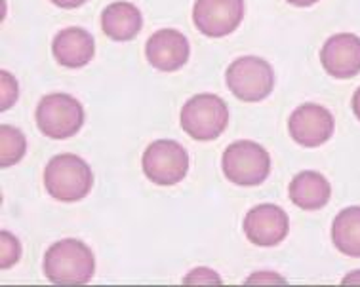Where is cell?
I'll return each instance as SVG.
<instances>
[{"mask_svg":"<svg viewBox=\"0 0 360 287\" xmlns=\"http://www.w3.org/2000/svg\"><path fill=\"white\" fill-rule=\"evenodd\" d=\"M44 187L59 202H80L92 190L94 173L77 154H58L44 170Z\"/></svg>","mask_w":360,"mask_h":287,"instance_id":"2","label":"cell"},{"mask_svg":"<svg viewBox=\"0 0 360 287\" xmlns=\"http://www.w3.org/2000/svg\"><path fill=\"white\" fill-rule=\"evenodd\" d=\"M141 25H143L141 12L131 2H112L101 13L103 33L118 42H126L138 36Z\"/></svg>","mask_w":360,"mask_h":287,"instance_id":"15","label":"cell"},{"mask_svg":"<svg viewBox=\"0 0 360 287\" xmlns=\"http://www.w3.org/2000/svg\"><path fill=\"white\" fill-rule=\"evenodd\" d=\"M145 177L160 187H172L184 181L189 171V154L184 145L172 139L153 141L141 158Z\"/></svg>","mask_w":360,"mask_h":287,"instance_id":"7","label":"cell"},{"mask_svg":"<svg viewBox=\"0 0 360 287\" xmlns=\"http://www.w3.org/2000/svg\"><path fill=\"white\" fill-rule=\"evenodd\" d=\"M27 141L23 131L13 126H0V166L12 168L25 156Z\"/></svg>","mask_w":360,"mask_h":287,"instance_id":"17","label":"cell"},{"mask_svg":"<svg viewBox=\"0 0 360 287\" xmlns=\"http://www.w3.org/2000/svg\"><path fill=\"white\" fill-rule=\"evenodd\" d=\"M181 128L197 141H214L221 135L229 122V109L219 95L198 93L181 109Z\"/></svg>","mask_w":360,"mask_h":287,"instance_id":"3","label":"cell"},{"mask_svg":"<svg viewBox=\"0 0 360 287\" xmlns=\"http://www.w3.org/2000/svg\"><path fill=\"white\" fill-rule=\"evenodd\" d=\"M290 200L305 211H316L330 202L332 187L319 171H302L290 183Z\"/></svg>","mask_w":360,"mask_h":287,"instance_id":"14","label":"cell"},{"mask_svg":"<svg viewBox=\"0 0 360 287\" xmlns=\"http://www.w3.org/2000/svg\"><path fill=\"white\" fill-rule=\"evenodd\" d=\"M324 71L334 79H353L360 72V36L340 33L330 36L321 50Z\"/></svg>","mask_w":360,"mask_h":287,"instance_id":"12","label":"cell"},{"mask_svg":"<svg viewBox=\"0 0 360 287\" xmlns=\"http://www.w3.org/2000/svg\"><path fill=\"white\" fill-rule=\"evenodd\" d=\"M246 283L248 286H252V283H286V278H281L275 272H257V274L250 276Z\"/></svg>","mask_w":360,"mask_h":287,"instance_id":"21","label":"cell"},{"mask_svg":"<svg viewBox=\"0 0 360 287\" xmlns=\"http://www.w3.org/2000/svg\"><path fill=\"white\" fill-rule=\"evenodd\" d=\"M0 80H2V99H0V109H2V111H8V109L18 101L20 88H18V82H15V79H13V74H10L8 71L0 72Z\"/></svg>","mask_w":360,"mask_h":287,"instance_id":"19","label":"cell"},{"mask_svg":"<svg viewBox=\"0 0 360 287\" xmlns=\"http://www.w3.org/2000/svg\"><path fill=\"white\" fill-rule=\"evenodd\" d=\"M44 274L58 286H84L96 272V257L84 241L67 238L44 255Z\"/></svg>","mask_w":360,"mask_h":287,"instance_id":"1","label":"cell"},{"mask_svg":"<svg viewBox=\"0 0 360 287\" xmlns=\"http://www.w3.org/2000/svg\"><path fill=\"white\" fill-rule=\"evenodd\" d=\"M191 46L184 33L176 29H160L147 40L145 55L155 69L172 72L181 69L189 61Z\"/></svg>","mask_w":360,"mask_h":287,"instance_id":"11","label":"cell"},{"mask_svg":"<svg viewBox=\"0 0 360 287\" xmlns=\"http://www.w3.org/2000/svg\"><path fill=\"white\" fill-rule=\"evenodd\" d=\"M288 213L276 203H259L244 217V234L259 248L278 246L288 236Z\"/></svg>","mask_w":360,"mask_h":287,"instance_id":"9","label":"cell"},{"mask_svg":"<svg viewBox=\"0 0 360 287\" xmlns=\"http://www.w3.org/2000/svg\"><path fill=\"white\" fill-rule=\"evenodd\" d=\"M0 249H2L0 251V267H2V270L13 267L15 262L20 261L21 243L12 232H8V230L0 232Z\"/></svg>","mask_w":360,"mask_h":287,"instance_id":"18","label":"cell"},{"mask_svg":"<svg viewBox=\"0 0 360 287\" xmlns=\"http://www.w3.org/2000/svg\"><path fill=\"white\" fill-rule=\"evenodd\" d=\"M227 86L240 101L256 103L269 98L275 86V72L269 61L256 55H244L233 61L225 72Z\"/></svg>","mask_w":360,"mask_h":287,"instance_id":"6","label":"cell"},{"mask_svg":"<svg viewBox=\"0 0 360 287\" xmlns=\"http://www.w3.org/2000/svg\"><path fill=\"white\" fill-rule=\"evenodd\" d=\"M53 58L59 65L79 69L88 65L96 53L94 36L80 27H67L56 34L52 44Z\"/></svg>","mask_w":360,"mask_h":287,"instance_id":"13","label":"cell"},{"mask_svg":"<svg viewBox=\"0 0 360 287\" xmlns=\"http://www.w3.org/2000/svg\"><path fill=\"white\" fill-rule=\"evenodd\" d=\"M353 112H354V116L360 120V88L354 92L353 95Z\"/></svg>","mask_w":360,"mask_h":287,"instance_id":"24","label":"cell"},{"mask_svg":"<svg viewBox=\"0 0 360 287\" xmlns=\"http://www.w3.org/2000/svg\"><path fill=\"white\" fill-rule=\"evenodd\" d=\"M244 18V0H197L193 21L206 36H227L238 29Z\"/></svg>","mask_w":360,"mask_h":287,"instance_id":"8","label":"cell"},{"mask_svg":"<svg viewBox=\"0 0 360 287\" xmlns=\"http://www.w3.org/2000/svg\"><path fill=\"white\" fill-rule=\"evenodd\" d=\"M290 4H294V6H300V8H307V6H313L314 2H319V0H288Z\"/></svg>","mask_w":360,"mask_h":287,"instance_id":"25","label":"cell"},{"mask_svg":"<svg viewBox=\"0 0 360 287\" xmlns=\"http://www.w3.org/2000/svg\"><path fill=\"white\" fill-rule=\"evenodd\" d=\"M290 135L302 147H321L334 133V116L326 107L305 103L297 107L288 120Z\"/></svg>","mask_w":360,"mask_h":287,"instance_id":"10","label":"cell"},{"mask_svg":"<svg viewBox=\"0 0 360 287\" xmlns=\"http://www.w3.org/2000/svg\"><path fill=\"white\" fill-rule=\"evenodd\" d=\"M184 283L191 286V283H195V286H208V283H214V286H221L223 280L219 278L216 270H212V268L206 267H198L193 268L189 274L184 278Z\"/></svg>","mask_w":360,"mask_h":287,"instance_id":"20","label":"cell"},{"mask_svg":"<svg viewBox=\"0 0 360 287\" xmlns=\"http://www.w3.org/2000/svg\"><path fill=\"white\" fill-rule=\"evenodd\" d=\"M84 124V107L69 93H48L37 107V126L52 139H69Z\"/></svg>","mask_w":360,"mask_h":287,"instance_id":"5","label":"cell"},{"mask_svg":"<svg viewBox=\"0 0 360 287\" xmlns=\"http://www.w3.org/2000/svg\"><path fill=\"white\" fill-rule=\"evenodd\" d=\"M332 240L338 251L347 257H360V206L340 211L332 225Z\"/></svg>","mask_w":360,"mask_h":287,"instance_id":"16","label":"cell"},{"mask_svg":"<svg viewBox=\"0 0 360 287\" xmlns=\"http://www.w3.org/2000/svg\"><path fill=\"white\" fill-rule=\"evenodd\" d=\"M221 168L231 183L238 187H257L271 173V156L259 143H231L221 158Z\"/></svg>","mask_w":360,"mask_h":287,"instance_id":"4","label":"cell"},{"mask_svg":"<svg viewBox=\"0 0 360 287\" xmlns=\"http://www.w3.org/2000/svg\"><path fill=\"white\" fill-rule=\"evenodd\" d=\"M52 2L59 8H79L84 4L86 0H52Z\"/></svg>","mask_w":360,"mask_h":287,"instance_id":"22","label":"cell"},{"mask_svg":"<svg viewBox=\"0 0 360 287\" xmlns=\"http://www.w3.org/2000/svg\"><path fill=\"white\" fill-rule=\"evenodd\" d=\"M341 283H360V270H354V272H351L349 276H345V278L341 280Z\"/></svg>","mask_w":360,"mask_h":287,"instance_id":"23","label":"cell"}]
</instances>
